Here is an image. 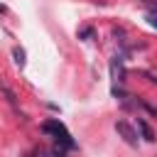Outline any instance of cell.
Listing matches in <instances>:
<instances>
[{
	"mask_svg": "<svg viewBox=\"0 0 157 157\" xmlns=\"http://www.w3.org/2000/svg\"><path fill=\"white\" fill-rule=\"evenodd\" d=\"M42 130L47 132V135H52L64 150H74L76 147V142H74V137H71V132L66 130V125L59 120V118H52V120H44L42 123Z\"/></svg>",
	"mask_w": 157,
	"mask_h": 157,
	"instance_id": "6da1fadb",
	"label": "cell"
},
{
	"mask_svg": "<svg viewBox=\"0 0 157 157\" xmlns=\"http://www.w3.org/2000/svg\"><path fill=\"white\" fill-rule=\"evenodd\" d=\"M115 130L120 132V137L128 142V145H132V147H137V132L132 130V125H128L125 120H118L115 123Z\"/></svg>",
	"mask_w": 157,
	"mask_h": 157,
	"instance_id": "7a4b0ae2",
	"label": "cell"
},
{
	"mask_svg": "<svg viewBox=\"0 0 157 157\" xmlns=\"http://www.w3.org/2000/svg\"><path fill=\"white\" fill-rule=\"evenodd\" d=\"M110 76L115 83H123L125 81V69H123V56H113L110 61Z\"/></svg>",
	"mask_w": 157,
	"mask_h": 157,
	"instance_id": "3957f363",
	"label": "cell"
},
{
	"mask_svg": "<svg viewBox=\"0 0 157 157\" xmlns=\"http://www.w3.org/2000/svg\"><path fill=\"white\" fill-rule=\"evenodd\" d=\"M137 128H140V132H142V137H145L147 142H152V140H155V132H152V128H150V125H147L142 118H137Z\"/></svg>",
	"mask_w": 157,
	"mask_h": 157,
	"instance_id": "277c9868",
	"label": "cell"
},
{
	"mask_svg": "<svg viewBox=\"0 0 157 157\" xmlns=\"http://www.w3.org/2000/svg\"><path fill=\"white\" fill-rule=\"evenodd\" d=\"M12 56H15V64H17L20 69H22V66H25V49L15 47V49H12Z\"/></svg>",
	"mask_w": 157,
	"mask_h": 157,
	"instance_id": "5b68a950",
	"label": "cell"
},
{
	"mask_svg": "<svg viewBox=\"0 0 157 157\" xmlns=\"http://www.w3.org/2000/svg\"><path fill=\"white\" fill-rule=\"evenodd\" d=\"M145 20H147V22H150V25L157 29V15H155V12H147V17H145Z\"/></svg>",
	"mask_w": 157,
	"mask_h": 157,
	"instance_id": "8992f818",
	"label": "cell"
},
{
	"mask_svg": "<svg viewBox=\"0 0 157 157\" xmlns=\"http://www.w3.org/2000/svg\"><path fill=\"white\" fill-rule=\"evenodd\" d=\"M145 76H147V78H150L152 83H157V76H152V74H145Z\"/></svg>",
	"mask_w": 157,
	"mask_h": 157,
	"instance_id": "52a82bcc",
	"label": "cell"
},
{
	"mask_svg": "<svg viewBox=\"0 0 157 157\" xmlns=\"http://www.w3.org/2000/svg\"><path fill=\"white\" fill-rule=\"evenodd\" d=\"M2 10H5V7H2V5H0V12H2Z\"/></svg>",
	"mask_w": 157,
	"mask_h": 157,
	"instance_id": "ba28073f",
	"label": "cell"
},
{
	"mask_svg": "<svg viewBox=\"0 0 157 157\" xmlns=\"http://www.w3.org/2000/svg\"><path fill=\"white\" fill-rule=\"evenodd\" d=\"M25 157H34V155H25Z\"/></svg>",
	"mask_w": 157,
	"mask_h": 157,
	"instance_id": "9c48e42d",
	"label": "cell"
}]
</instances>
